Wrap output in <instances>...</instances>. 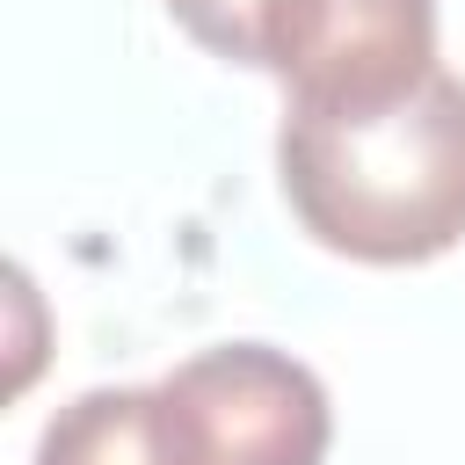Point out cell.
Here are the masks:
<instances>
[{
  "label": "cell",
  "instance_id": "obj_4",
  "mask_svg": "<svg viewBox=\"0 0 465 465\" xmlns=\"http://www.w3.org/2000/svg\"><path fill=\"white\" fill-rule=\"evenodd\" d=\"M262 7L269 0H167V15L232 65H262Z\"/></svg>",
  "mask_w": 465,
  "mask_h": 465
},
{
  "label": "cell",
  "instance_id": "obj_2",
  "mask_svg": "<svg viewBox=\"0 0 465 465\" xmlns=\"http://www.w3.org/2000/svg\"><path fill=\"white\" fill-rule=\"evenodd\" d=\"M327 436V385L298 356L218 341L160 385H94L65 400L36 436V465H320Z\"/></svg>",
  "mask_w": 465,
  "mask_h": 465
},
{
  "label": "cell",
  "instance_id": "obj_1",
  "mask_svg": "<svg viewBox=\"0 0 465 465\" xmlns=\"http://www.w3.org/2000/svg\"><path fill=\"white\" fill-rule=\"evenodd\" d=\"M276 182L291 218L349 262L450 254L465 240V80L429 73L378 109H283Z\"/></svg>",
  "mask_w": 465,
  "mask_h": 465
},
{
  "label": "cell",
  "instance_id": "obj_3",
  "mask_svg": "<svg viewBox=\"0 0 465 465\" xmlns=\"http://www.w3.org/2000/svg\"><path fill=\"white\" fill-rule=\"evenodd\" d=\"M262 73L291 109H378L414 94L436 65V0H269Z\"/></svg>",
  "mask_w": 465,
  "mask_h": 465
}]
</instances>
